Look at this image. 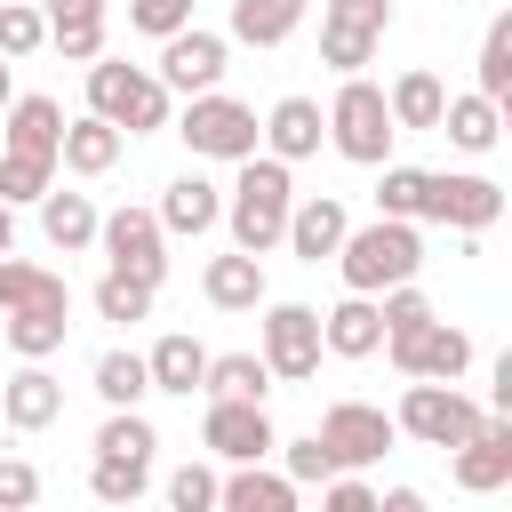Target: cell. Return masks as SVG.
I'll return each instance as SVG.
<instances>
[{
  "label": "cell",
  "instance_id": "obj_1",
  "mask_svg": "<svg viewBox=\"0 0 512 512\" xmlns=\"http://www.w3.org/2000/svg\"><path fill=\"white\" fill-rule=\"evenodd\" d=\"M232 168H240L232 192H224L232 248L272 256V248H280V224H288V200H296V176H288V160H272V152H248V160H232Z\"/></svg>",
  "mask_w": 512,
  "mask_h": 512
},
{
  "label": "cell",
  "instance_id": "obj_2",
  "mask_svg": "<svg viewBox=\"0 0 512 512\" xmlns=\"http://www.w3.org/2000/svg\"><path fill=\"white\" fill-rule=\"evenodd\" d=\"M328 264L344 272V288L376 296V288H392V280H416V272H424V232H416L408 216H376V224H352V232L336 240V256H328Z\"/></svg>",
  "mask_w": 512,
  "mask_h": 512
},
{
  "label": "cell",
  "instance_id": "obj_3",
  "mask_svg": "<svg viewBox=\"0 0 512 512\" xmlns=\"http://www.w3.org/2000/svg\"><path fill=\"white\" fill-rule=\"evenodd\" d=\"M328 120V144L352 160V168H384L392 160V104H384V88L376 80H360V72H344V88H336V104L320 112Z\"/></svg>",
  "mask_w": 512,
  "mask_h": 512
},
{
  "label": "cell",
  "instance_id": "obj_4",
  "mask_svg": "<svg viewBox=\"0 0 512 512\" xmlns=\"http://www.w3.org/2000/svg\"><path fill=\"white\" fill-rule=\"evenodd\" d=\"M88 112H104L120 136H152V128L176 120L160 72H144V64H104V56L88 64Z\"/></svg>",
  "mask_w": 512,
  "mask_h": 512
},
{
  "label": "cell",
  "instance_id": "obj_5",
  "mask_svg": "<svg viewBox=\"0 0 512 512\" xmlns=\"http://www.w3.org/2000/svg\"><path fill=\"white\" fill-rule=\"evenodd\" d=\"M480 416H488V408H480V400H464V392H456V384H440V376H408V392H400V408H392L400 440H416V448H456Z\"/></svg>",
  "mask_w": 512,
  "mask_h": 512
},
{
  "label": "cell",
  "instance_id": "obj_6",
  "mask_svg": "<svg viewBox=\"0 0 512 512\" xmlns=\"http://www.w3.org/2000/svg\"><path fill=\"white\" fill-rule=\"evenodd\" d=\"M176 136L192 144V160H248L256 152V112L224 88H200V96H184Z\"/></svg>",
  "mask_w": 512,
  "mask_h": 512
},
{
  "label": "cell",
  "instance_id": "obj_7",
  "mask_svg": "<svg viewBox=\"0 0 512 512\" xmlns=\"http://www.w3.org/2000/svg\"><path fill=\"white\" fill-rule=\"evenodd\" d=\"M312 440L328 448V464H336V472H368V464H384V456H392L400 424H392L384 408H368V400H328Z\"/></svg>",
  "mask_w": 512,
  "mask_h": 512
},
{
  "label": "cell",
  "instance_id": "obj_8",
  "mask_svg": "<svg viewBox=\"0 0 512 512\" xmlns=\"http://www.w3.org/2000/svg\"><path fill=\"white\" fill-rule=\"evenodd\" d=\"M96 248H104V272H128V280H144V288L168 280V232H160L152 208H112V216H96Z\"/></svg>",
  "mask_w": 512,
  "mask_h": 512
},
{
  "label": "cell",
  "instance_id": "obj_9",
  "mask_svg": "<svg viewBox=\"0 0 512 512\" xmlns=\"http://www.w3.org/2000/svg\"><path fill=\"white\" fill-rule=\"evenodd\" d=\"M264 312V328H256V352H264V368H272V384H304V376H320V312L312 304H256Z\"/></svg>",
  "mask_w": 512,
  "mask_h": 512
},
{
  "label": "cell",
  "instance_id": "obj_10",
  "mask_svg": "<svg viewBox=\"0 0 512 512\" xmlns=\"http://www.w3.org/2000/svg\"><path fill=\"white\" fill-rule=\"evenodd\" d=\"M392 32V0H328L320 8V64L328 72H360Z\"/></svg>",
  "mask_w": 512,
  "mask_h": 512
},
{
  "label": "cell",
  "instance_id": "obj_11",
  "mask_svg": "<svg viewBox=\"0 0 512 512\" xmlns=\"http://www.w3.org/2000/svg\"><path fill=\"white\" fill-rule=\"evenodd\" d=\"M496 216H504V184H496V176H480V168H456V176L440 168V176H432V208H424V224H448L456 240H480Z\"/></svg>",
  "mask_w": 512,
  "mask_h": 512
},
{
  "label": "cell",
  "instance_id": "obj_12",
  "mask_svg": "<svg viewBox=\"0 0 512 512\" xmlns=\"http://www.w3.org/2000/svg\"><path fill=\"white\" fill-rule=\"evenodd\" d=\"M448 480L464 496H496L512 480V416H480L456 448H448Z\"/></svg>",
  "mask_w": 512,
  "mask_h": 512
},
{
  "label": "cell",
  "instance_id": "obj_13",
  "mask_svg": "<svg viewBox=\"0 0 512 512\" xmlns=\"http://www.w3.org/2000/svg\"><path fill=\"white\" fill-rule=\"evenodd\" d=\"M224 56H232V40H224V32L176 24V32L160 40V88H168V96H200V88H216V80H224Z\"/></svg>",
  "mask_w": 512,
  "mask_h": 512
},
{
  "label": "cell",
  "instance_id": "obj_14",
  "mask_svg": "<svg viewBox=\"0 0 512 512\" xmlns=\"http://www.w3.org/2000/svg\"><path fill=\"white\" fill-rule=\"evenodd\" d=\"M384 352H392L400 376H440V384H456V376L472 368V336L448 328L440 312H432L424 328H408V336H384Z\"/></svg>",
  "mask_w": 512,
  "mask_h": 512
},
{
  "label": "cell",
  "instance_id": "obj_15",
  "mask_svg": "<svg viewBox=\"0 0 512 512\" xmlns=\"http://www.w3.org/2000/svg\"><path fill=\"white\" fill-rule=\"evenodd\" d=\"M200 440L224 456V464H248V456H272V408L264 400H224V392H208V416H200Z\"/></svg>",
  "mask_w": 512,
  "mask_h": 512
},
{
  "label": "cell",
  "instance_id": "obj_16",
  "mask_svg": "<svg viewBox=\"0 0 512 512\" xmlns=\"http://www.w3.org/2000/svg\"><path fill=\"white\" fill-rule=\"evenodd\" d=\"M344 232H352V216H344V200H336V192H312V200H288V224H280V248H288L296 264H328Z\"/></svg>",
  "mask_w": 512,
  "mask_h": 512
},
{
  "label": "cell",
  "instance_id": "obj_17",
  "mask_svg": "<svg viewBox=\"0 0 512 512\" xmlns=\"http://www.w3.org/2000/svg\"><path fill=\"white\" fill-rule=\"evenodd\" d=\"M160 232L168 240H200V232H216L224 224V184H208L200 168H184V176H168V192H160Z\"/></svg>",
  "mask_w": 512,
  "mask_h": 512
},
{
  "label": "cell",
  "instance_id": "obj_18",
  "mask_svg": "<svg viewBox=\"0 0 512 512\" xmlns=\"http://www.w3.org/2000/svg\"><path fill=\"white\" fill-rule=\"evenodd\" d=\"M256 144H264L272 160H288V168H296V160H312V152L328 144V120H320V104H312V96H280V104L256 120Z\"/></svg>",
  "mask_w": 512,
  "mask_h": 512
},
{
  "label": "cell",
  "instance_id": "obj_19",
  "mask_svg": "<svg viewBox=\"0 0 512 512\" xmlns=\"http://www.w3.org/2000/svg\"><path fill=\"white\" fill-rule=\"evenodd\" d=\"M0 416H8V432H48V424L64 416V384L48 376V360H24V368L0 384Z\"/></svg>",
  "mask_w": 512,
  "mask_h": 512
},
{
  "label": "cell",
  "instance_id": "obj_20",
  "mask_svg": "<svg viewBox=\"0 0 512 512\" xmlns=\"http://www.w3.org/2000/svg\"><path fill=\"white\" fill-rule=\"evenodd\" d=\"M320 352H336V360H368V352H384V312H376V296L344 288V304L320 312Z\"/></svg>",
  "mask_w": 512,
  "mask_h": 512
},
{
  "label": "cell",
  "instance_id": "obj_21",
  "mask_svg": "<svg viewBox=\"0 0 512 512\" xmlns=\"http://www.w3.org/2000/svg\"><path fill=\"white\" fill-rule=\"evenodd\" d=\"M56 168H64V176H112V168H120V128H112L104 112L64 120V136H56Z\"/></svg>",
  "mask_w": 512,
  "mask_h": 512
},
{
  "label": "cell",
  "instance_id": "obj_22",
  "mask_svg": "<svg viewBox=\"0 0 512 512\" xmlns=\"http://www.w3.org/2000/svg\"><path fill=\"white\" fill-rule=\"evenodd\" d=\"M200 296L216 304V312H256L272 288H264V256H248V248H232V256H208V272H200Z\"/></svg>",
  "mask_w": 512,
  "mask_h": 512
},
{
  "label": "cell",
  "instance_id": "obj_23",
  "mask_svg": "<svg viewBox=\"0 0 512 512\" xmlns=\"http://www.w3.org/2000/svg\"><path fill=\"white\" fill-rule=\"evenodd\" d=\"M296 480L288 472H264V456H248V464H232V480H216V504L224 512H296Z\"/></svg>",
  "mask_w": 512,
  "mask_h": 512
},
{
  "label": "cell",
  "instance_id": "obj_24",
  "mask_svg": "<svg viewBox=\"0 0 512 512\" xmlns=\"http://www.w3.org/2000/svg\"><path fill=\"white\" fill-rule=\"evenodd\" d=\"M432 136H448L456 152H472V160H480V152H496V136H504V104H496V96H480V88H472V96H448Z\"/></svg>",
  "mask_w": 512,
  "mask_h": 512
},
{
  "label": "cell",
  "instance_id": "obj_25",
  "mask_svg": "<svg viewBox=\"0 0 512 512\" xmlns=\"http://www.w3.org/2000/svg\"><path fill=\"white\" fill-rule=\"evenodd\" d=\"M144 376H152V392L192 400V392H200V376H208V344H200V336H184V328H168V336L144 352Z\"/></svg>",
  "mask_w": 512,
  "mask_h": 512
},
{
  "label": "cell",
  "instance_id": "obj_26",
  "mask_svg": "<svg viewBox=\"0 0 512 512\" xmlns=\"http://www.w3.org/2000/svg\"><path fill=\"white\" fill-rule=\"evenodd\" d=\"M48 48L64 64H96L104 56V0H48Z\"/></svg>",
  "mask_w": 512,
  "mask_h": 512
},
{
  "label": "cell",
  "instance_id": "obj_27",
  "mask_svg": "<svg viewBox=\"0 0 512 512\" xmlns=\"http://www.w3.org/2000/svg\"><path fill=\"white\" fill-rule=\"evenodd\" d=\"M32 208H40V232H48V248H64V256L96 248V200H88V192H56V184H48Z\"/></svg>",
  "mask_w": 512,
  "mask_h": 512
},
{
  "label": "cell",
  "instance_id": "obj_28",
  "mask_svg": "<svg viewBox=\"0 0 512 512\" xmlns=\"http://www.w3.org/2000/svg\"><path fill=\"white\" fill-rule=\"evenodd\" d=\"M64 304H24V312H0V344L16 360H56L64 352Z\"/></svg>",
  "mask_w": 512,
  "mask_h": 512
},
{
  "label": "cell",
  "instance_id": "obj_29",
  "mask_svg": "<svg viewBox=\"0 0 512 512\" xmlns=\"http://www.w3.org/2000/svg\"><path fill=\"white\" fill-rule=\"evenodd\" d=\"M0 136H8V152H56V136H64V104H56V96H8Z\"/></svg>",
  "mask_w": 512,
  "mask_h": 512
},
{
  "label": "cell",
  "instance_id": "obj_30",
  "mask_svg": "<svg viewBox=\"0 0 512 512\" xmlns=\"http://www.w3.org/2000/svg\"><path fill=\"white\" fill-rule=\"evenodd\" d=\"M304 24V0H232V40L240 48H288Z\"/></svg>",
  "mask_w": 512,
  "mask_h": 512
},
{
  "label": "cell",
  "instance_id": "obj_31",
  "mask_svg": "<svg viewBox=\"0 0 512 512\" xmlns=\"http://www.w3.org/2000/svg\"><path fill=\"white\" fill-rule=\"evenodd\" d=\"M24 304H64V312H72V288H64V272L24 264V256L8 248V256H0V312H24Z\"/></svg>",
  "mask_w": 512,
  "mask_h": 512
},
{
  "label": "cell",
  "instance_id": "obj_32",
  "mask_svg": "<svg viewBox=\"0 0 512 512\" xmlns=\"http://www.w3.org/2000/svg\"><path fill=\"white\" fill-rule=\"evenodd\" d=\"M384 104H392V128H440L448 88H440V72H400V80L384 88Z\"/></svg>",
  "mask_w": 512,
  "mask_h": 512
},
{
  "label": "cell",
  "instance_id": "obj_33",
  "mask_svg": "<svg viewBox=\"0 0 512 512\" xmlns=\"http://www.w3.org/2000/svg\"><path fill=\"white\" fill-rule=\"evenodd\" d=\"M88 384H96V400L104 408H136L144 392H152V376H144V352H96V368H88Z\"/></svg>",
  "mask_w": 512,
  "mask_h": 512
},
{
  "label": "cell",
  "instance_id": "obj_34",
  "mask_svg": "<svg viewBox=\"0 0 512 512\" xmlns=\"http://www.w3.org/2000/svg\"><path fill=\"white\" fill-rule=\"evenodd\" d=\"M200 392H224V400H264V392H272V368H264V352H208Z\"/></svg>",
  "mask_w": 512,
  "mask_h": 512
},
{
  "label": "cell",
  "instance_id": "obj_35",
  "mask_svg": "<svg viewBox=\"0 0 512 512\" xmlns=\"http://www.w3.org/2000/svg\"><path fill=\"white\" fill-rule=\"evenodd\" d=\"M424 208H432V168L384 160V184H376V216H408V224H424Z\"/></svg>",
  "mask_w": 512,
  "mask_h": 512
},
{
  "label": "cell",
  "instance_id": "obj_36",
  "mask_svg": "<svg viewBox=\"0 0 512 512\" xmlns=\"http://www.w3.org/2000/svg\"><path fill=\"white\" fill-rule=\"evenodd\" d=\"M152 296L160 288H144V280H128V272H104L96 280V320H112V328H136V320H152Z\"/></svg>",
  "mask_w": 512,
  "mask_h": 512
},
{
  "label": "cell",
  "instance_id": "obj_37",
  "mask_svg": "<svg viewBox=\"0 0 512 512\" xmlns=\"http://www.w3.org/2000/svg\"><path fill=\"white\" fill-rule=\"evenodd\" d=\"M48 184H56V152H8V144H0V200H8V208L40 200Z\"/></svg>",
  "mask_w": 512,
  "mask_h": 512
},
{
  "label": "cell",
  "instance_id": "obj_38",
  "mask_svg": "<svg viewBox=\"0 0 512 512\" xmlns=\"http://www.w3.org/2000/svg\"><path fill=\"white\" fill-rule=\"evenodd\" d=\"M152 488V464H136V456H96L88 464V496L96 504H136Z\"/></svg>",
  "mask_w": 512,
  "mask_h": 512
},
{
  "label": "cell",
  "instance_id": "obj_39",
  "mask_svg": "<svg viewBox=\"0 0 512 512\" xmlns=\"http://www.w3.org/2000/svg\"><path fill=\"white\" fill-rule=\"evenodd\" d=\"M152 448H160V432H152L136 408H112V416L96 424V456H136V464H152Z\"/></svg>",
  "mask_w": 512,
  "mask_h": 512
},
{
  "label": "cell",
  "instance_id": "obj_40",
  "mask_svg": "<svg viewBox=\"0 0 512 512\" xmlns=\"http://www.w3.org/2000/svg\"><path fill=\"white\" fill-rule=\"evenodd\" d=\"M480 96L512 104V16H496L488 40H480Z\"/></svg>",
  "mask_w": 512,
  "mask_h": 512
},
{
  "label": "cell",
  "instance_id": "obj_41",
  "mask_svg": "<svg viewBox=\"0 0 512 512\" xmlns=\"http://www.w3.org/2000/svg\"><path fill=\"white\" fill-rule=\"evenodd\" d=\"M32 48H48V16H40L32 0H0V56L16 64V56H32Z\"/></svg>",
  "mask_w": 512,
  "mask_h": 512
},
{
  "label": "cell",
  "instance_id": "obj_42",
  "mask_svg": "<svg viewBox=\"0 0 512 512\" xmlns=\"http://www.w3.org/2000/svg\"><path fill=\"white\" fill-rule=\"evenodd\" d=\"M272 448H280V472H288V480H296V488H320V480H328V472H336V464H328V448H320V440H272Z\"/></svg>",
  "mask_w": 512,
  "mask_h": 512
},
{
  "label": "cell",
  "instance_id": "obj_43",
  "mask_svg": "<svg viewBox=\"0 0 512 512\" xmlns=\"http://www.w3.org/2000/svg\"><path fill=\"white\" fill-rule=\"evenodd\" d=\"M176 24H192V0H128V32H144V40H168Z\"/></svg>",
  "mask_w": 512,
  "mask_h": 512
},
{
  "label": "cell",
  "instance_id": "obj_44",
  "mask_svg": "<svg viewBox=\"0 0 512 512\" xmlns=\"http://www.w3.org/2000/svg\"><path fill=\"white\" fill-rule=\"evenodd\" d=\"M168 504H176V512H208V504H216V472H208V464L168 472Z\"/></svg>",
  "mask_w": 512,
  "mask_h": 512
},
{
  "label": "cell",
  "instance_id": "obj_45",
  "mask_svg": "<svg viewBox=\"0 0 512 512\" xmlns=\"http://www.w3.org/2000/svg\"><path fill=\"white\" fill-rule=\"evenodd\" d=\"M320 504H328V512H376V488H368L360 472H328V480H320Z\"/></svg>",
  "mask_w": 512,
  "mask_h": 512
},
{
  "label": "cell",
  "instance_id": "obj_46",
  "mask_svg": "<svg viewBox=\"0 0 512 512\" xmlns=\"http://www.w3.org/2000/svg\"><path fill=\"white\" fill-rule=\"evenodd\" d=\"M24 504H40V472L24 456H0V512H24Z\"/></svg>",
  "mask_w": 512,
  "mask_h": 512
},
{
  "label": "cell",
  "instance_id": "obj_47",
  "mask_svg": "<svg viewBox=\"0 0 512 512\" xmlns=\"http://www.w3.org/2000/svg\"><path fill=\"white\" fill-rule=\"evenodd\" d=\"M376 512H424V496H416V488H384V496H376Z\"/></svg>",
  "mask_w": 512,
  "mask_h": 512
},
{
  "label": "cell",
  "instance_id": "obj_48",
  "mask_svg": "<svg viewBox=\"0 0 512 512\" xmlns=\"http://www.w3.org/2000/svg\"><path fill=\"white\" fill-rule=\"evenodd\" d=\"M8 248H16V208L0 200V256H8Z\"/></svg>",
  "mask_w": 512,
  "mask_h": 512
},
{
  "label": "cell",
  "instance_id": "obj_49",
  "mask_svg": "<svg viewBox=\"0 0 512 512\" xmlns=\"http://www.w3.org/2000/svg\"><path fill=\"white\" fill-rule=\"evenodd\" d=\"M8 96H16V64L0 56V112H8Z\"/></svg>",
  "mask_w": 512,
  "mask_h": 512
}]
</instances>
